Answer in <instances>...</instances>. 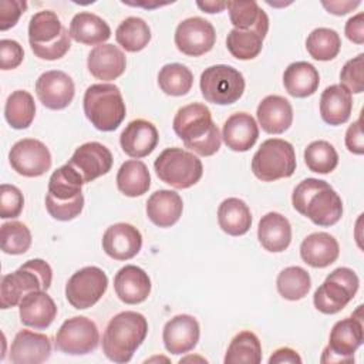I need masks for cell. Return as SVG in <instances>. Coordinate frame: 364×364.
<instances>
[{
  "instance_id": "44dd1931",
  "label": "cell",
  "mask_w": 364,
  "mask_h": 364,
  "mask_svg": "<svg viewBox=\"0 0 364 364\" xmlns=\"http://www.w3.org/2000/svg\"><path fill=\"white\" fill-rule=\"evenodd\" d=\"M51 354L50 337L31 330H20L10 347L9 358L14 364H40Z\"/></svg>"
},
{
  "instance_id": "4dcf8cb0",
  "label": "cell",
  "mask_w": 364,
  "mask_h": 364,
  "mask_svg": "<svg viewBox=\"0 0 364 364\" xmlns=\"http://www.w3.org/2000/svg\"><path fill=\"white\" fill-rule=\"evenodd\" d=\"M353 111V97L340 84L327 87L320 97V115L328 125H341L350 119Z\"/></svg>"
},
{
  "instance_id": "8fae6325",
  "label": "cell",
  "mask_w": 364,
  "mask_h": 364,
  "mask_svg": "<svg viewBox=\"0 0 364 364\" xmlns=\"http://www.w3.org/2000/svg\"><path fill=\"white\" fill-rule=\"evenodd\" d=\"M364 341L363 306L350 317L338 320L328 337V344L323 350L321 363H353L354 353Z\"/></svg>"
},
{
  "instance_id": "cb8c5ba5",
  "label": "cell",
  "mask_w": 364,
  "mask_h": 364,
  "mask_svg": "<svg viewBox=\"0 0 364 364\" xmlns=\"http://www.w3.org/2000/svg\"><path fill=\"white\" fill-rule=\"evenodd\" d=\"M20 320L26 327L34 330L47 328L57 316V306L54 300L44 290L27 293L18 304Z\"/></svg>"
},
{
  "instance_id": "ee69618b",
  "label": "cell",
  "mask_w": 364,
  "mask_h": 364,
  "mask_svg": "<svg viewBox=\"0 0 364 364\" xmlns=\"http://www.w3.org/2000/svg\"><path fill=\"white\" fill-rule=\"evenodd\" d=\"M304 162L311 172L330 173L338 165V154L330 142L318 139L306 146Z\"/></svg>"
},
{
  "instance_id": "ba28073f",
  "label": "cell",
  "mask_w": 364,
  "mask_h": 364,
  "mask_svg": "<svg viewBox=\"0 0 364 364\" xmlns=\"http://www.w3.org/2000/svg\"><path fill=\"white\" fill-rule=\"evenodd\" d=\"M156 176L176 189H188L199 182L203 173L202 161L183 148H166L154 162Z\"/></svg>"
},
{
  "instance_id": "6da1fadb",
  "label": "cell",
  "mask_w": 364,
  "mask_h": 364,
  "mask_svg": "<svg viewBox=\"0 0 364 364\" xmlns=\"http://www.w3.org/2000/svg\"><path fill=\"white\" fill-rule=\"evenodd\" d=\"M172 127L185 146L200 156H210L220 148L222 136L205 104L192 102L181 107Z\"/></svg>"
},
{
  "instance_id": "8d00e7d4",
  "label": "cell",
  "mask_w": 364,
  "mask_h": 364,
  "mask_svg": "<svg viewBox=\"0 0 364 364\" xmlns=\"http://www.w3.org/2000/svg\"><path fill=\"white\" fill-rule=\"evenodd\" d=\"M225 364H259L262 361V344L259 337L243 330L237 333L225 354Z\"/></svg>"
},
{
  "instance_id": "5bb4252c",
  "label": "cell",
  "mask_w": 364,
  "mask_h": 364,
  "mask_svg": "<svg viewBox=\"0 0 364 364\" xmlns=\"http://www.w3.org/2000/svg\"><path fill=\"white\" fill-rule=\"evenodd\" d=\"M100 343L97 324L85 316L65 320L55 334V348L70 355H84L94 351Z\"/></svg>"
},
{
  "instance_id": "8992f818",
  "label": "cell",
  "mask_w": 364,
  "mask_h": 364,
  "mask_svg": "<svg viewBox=\"0 0 364 364\" xmlns=\"http://www.w3.org/2000/svg\"><path fill=\"white\" fill-rule=\"evenodd\" d=\"M82 107L87 119L102 132L117 129L127 114L119 88L108 82L90 85L84 92Z\"/></svg>"
},
{
  "instance_id": "4316f807",
  "label": "cell",
  "mask_w": 364,
  "mask_h": 364,
  "mask_svg": "<svg viewBox=\"0 0 364 364\" xmlns=\"http://www.w3.org/2000/svg\"><path fill=\"white\" fill-rule=\"evenodd\" d=\"M222 138L226 146L232 151L246 152L256 144L259 138L257 122L247 112H236L225 121Z\"/></svg>"
},
{
  "instance_id": "7bdbcfd3",
  "label": "cell",
  "mask_w": 364,
  "mask_h": 364,
  "mask_svg": "<svg viewBox=\"0 0 364 364\" xmlns=\"http://www.w3.org/2000/svg\"><path fill=\"white\" fill-rule=\"evenodd\" d=\"M158 85L166 95L181 97L191 91L193 85V74L183 64H165L158 73Z\"/></svg>"
},
{
  "instance_id": "83f0119b",
  "label": "cell",
  "mask_w": 364,
  "mask_h": 364,
  "mask_svg": "<svg viewBox=\"0 0 364 364\" xmlns=\"http://www.w3.org/2000/svg\"><path fill=\"white\" fill-rule=\"evenodd\" d=\"M340 246L334 236L327 232H314L306 236L300 245V256L311 267L323 269L337 260Z\"/></svg>"
},
{
  "instance_id": "bcb514c9",
  "label": "cell",
  "mask_w": 364,
  "mask_h": 364,
  "mask_svg": "<svg viewBox=\"0 0 364 364\" xmlns=\"http://www.w3.org/2000/svg\"><path fill=\"white\" fill-rule=\"evenodd\" d=\"M364 54L348 60L340 73V85H343L350 94H360L364 90Z\"/></svg>"
},
{
  "instance_id": "836d02e7",
  "label": "cell",
  "mask_w": 364,
  "mask_h": 364,
  "mask_svg": "<svg viewBox=\"0 0 364 364\" xmlns=\"http://www.w3.org/2000/svg\"><path fill=\"white\" fill-rule=\"evenodd\" d=\"M219 228L230 236H242L252 226V213L245 200L228 198L218 208Z\"/></svg>"
},
{
  "instance_id": "d590c367",
  "label": "cell",
  "mask_w": 364,
  "mask_h": 364,
  "mask_svg": "<svg viewBox=\"0 0 364 364\" xmlns=\"http://www.w3.org/2000/svg\"><path fill=\"white\" fill-rule=\"evenodd\" d=\"M226 9L235 28L269 31V17L256 1H226Z\"/></svg>"
},
{
  "instance_id": "ac0fdd59",
  "label": "cell",
  "mask_w": 364,
  "mask_h": 364,
  "mask_svg": "<svg viewBox=\"0 0 364 364\" xmlns=\"http://www.w3.org/2000/svg\"><path fill=\"white\" fill-rule=\"evenodd\" d=\"M36 94L38 101L46 108L64 109L71 104L74 98V81L64 71H46L36 81Z\"/></svg>"
},
{
  "instance_id": "74e56055",
  "label": "cell",
  "mask_w": 364,
  "mask_h": 364,
  "mask_svg": "<svg viewBox=\"0 0 364 364\" xmlns=\"http://www.w3.org/2000/svg\"><path fill=\"white\" fill-rule=\"evenodd\" d=\"M36 115V102L33 95L26 90L13 91L4 105V117L14 129H26L31 125Z\"/></svg>"
},
{
  "instance_id": "5b68a950",
  "label": "cell",
  "mask_w": 364,
  "mask_h": 364,
  "mask_svg": "<svg viewBox=\"0 0 364 364\" xmlns=\"http://www.w3.org/2000/svg\"><path fill=\"white\" fill-rule=\"evenodd\" d=\"M28 43L36 57L54 61L68 53L71 36L57 13L41 10L33 14L28 21Z\"/></svg>"
},
{
  "instance_id": "4fadbf2b",
  "label": "cell",
  "mask_w": 364,
  "mask_h": 364,
  "mask_svg": "<svg viewBox=\"0 0 364 364\" xmlns=\"http://www.w3.org/2000/svg\"><path fill=\"white\" fill-rule=\"evenodd\" d=\"M108 277L97 266H85L68 279L65 284V299L77 310L92 307L107 291Z\"/></svg>"
},
{
  "instance_id": "e575fe53",
  "label": "cell",
  "mask_w": 364,
  "mask_h": 364,
  "mask_svg": "<svg viewBox=\"0 0 364 364\" xmlns=\"http://www.w3.org/2000/svg\"><path fill=\"white\" fill-rule=\"evenodd\" d=\"M117 186L128 198H136L148 192L151 175L148 166L138 159L125 161L117 172Z\"/></svg>"
},
{
  "instance_id": "f546056e",
  "label": "cell",
  "mask_w": 364,
  "mask_h": 364,
  "mask_svg": "<svg viewBox=\"0 0 364 364\" xmlns=\"http://www.w3.org/2000/svg\"><path fill=\"white\" fill-rule=\"evenodd\" d=\"M257 239L272 253L286 250L291 242V226L286 216L279 212H269L259 220Z\"/></svg>"
},
{
  "instance_id": "603a6c76",
  "label": "cell",
  "mask_w": 364,
  "mask_h": 364,
  "mask_svg": "<svg viewBox=\"0 0 364 364\" xmlns=\"http://www.w3.org/2000/svg\"><path fill=\"white\" fill-rule=\"evenodd\" d=\"M151 279L148 273L135 264L121 267L114 277V290L125 304H139L151 293Z\"/></svg>"
},
{
  "instance_id": "c3c4849f",
  "label": "cell",
  "mask_w": 364,
  "mask_h": 364,
  "mask_svg": "<svg viewBox=\"0 0 364 364\" xmlns=\"http://www.w3.org/2000/svg\"><path fill=\"white\" fill-rule=\"evenodd\" d=\"M24 58V50L16 40H0V68L3 71L17 68Z\"/></svg>"
},
{
  "instance_id": "484cf974",
  "label": "cell",
  "mask_w": 364,
  "mask_h": 364,
  "mask_svg": "<svg viewBox=\"0 0 364 364\" xmlns=\"http://www.w3.org/2000/svg\"><path fill=\"white\" fill-rule=\"evenodd\" d=\"M259 125L267 134H283L293 122V108L282 95L264 97L256 109Z\"/></svg>"
},
{
  "instance_id": "db71d44e",
  "label": "cell",
  "mask_w": 364,
  "mask_h": 364,
  "mask_svg": "<svg viewBox=\"0 0 364 364\" xmlns=\"http://www.w3.org/2000/svg\"><path fill=\"white\" fill-rule=\"evenodd\" d=\"M323 7L336 16H344L360 6V1H321Z\"/></svg>"
},
{
  "instance_id": "2e32d148",
  "label": "cell",
  "mask_w": 364,
  "mask_h": 364,
  "mask_svg": "<svg viewBox=\"0 0 364 364\" xmlns=\"http://www.w3.org/2000/svg\"><path fill=\"white\" fill-rule=\"evenodd\" d=\"M173 40L176 48L182 54L199 57L213 48L216 31L208 20L202 17H189L178 24Z\"/></svg>"
},
{
  "instance_id": "681fc988",
  "label": "cell",
  "mask_w": 364,
  "mask_h": 364,
  "mask_svg": "<svg viewBox=\"0 0 364 364\" xmlns=\"http://www.w3.org/2000/svg\"><path fill=\"white\" fill-rule=\"evenodd\" d=\"M27 3L21 0H0V30L6 31L14 27L26 11Z\"/></svg>"
},
{
  "instance_id": "e0dca14e",
  "label": "cell",
  "mask_w": 364,
  "mask_h": 364,
  "mask_svg": "<svg viewBox=\"0 0 364 364\" xmlns=\"http://www.w3.org/2000/svg\"><path fill=\"white\" fill-rule=\"evenodd\" d=\"M112 162L111 151L105 145L91 141L80 145L67 164L80 173L84 183H88L107 175L112 168Z\"/></svg>"
},
{
  "instance_id": "1f68e13d",
  "label": "cell",
  "mask_w": 364,
  "mask_h": 364,
  "mask_svg": "<svg viewBox=\"0 0 364 364\" xmlns=\"http://www.w3.org/2000/svg\"><path fill=\"white\" fill-rule=\"evenodd\" d=\"M70 36L77 43L97 47L111 37V28L100 16L90 11H80L71 18Z\"/></svg>"
},
{
  "instance_id": "b9f144b4",
  "label": "cell",
  "mask_w": 364,
  "mask_h": 364,
  "mask_svg": "<svg viewBox=\"0 0 364 364\" xmlns=\"http://www.w3.org/2000/svg\"><path fill=\"white\" fill-rule=\"evenodd\" d=\"M306 48L310 57L317 61H330L336 58L341 48V38L333 28H314L306 38Z\"/></svg>"
},
{
  "instance_id": "9a60e30c",
  "label": "cell",
  "mask_w": 364,
  "mask_h": 364,
  "mask_svg": "<svg viewBox=\"0 0 364 364\" xmlns=\"http://www.w3.org/2000/svg\"><path fill=\"white\" fill-rule=\"evenodd\" d=\"M9 161L11 168L26 178L44 175L53 164L51 154L46 144L34 138L17 141L9 152Z\"/></svg>"
},
{
  "instance_id": "7c38bea8",
  "label": "cell",
  "mask_w": 364,
  "mask_h": 364,
  "mask_svg": "<svg viewBox=\"0 0 364 364\" xmlns=\"http://www.w3.org/2000/svg\"><path fill=\"white\" fill-rule=\"evenodd\" d=\"M199 87L203 98L216 105H230L245 92L243 74L232 65L216 64L200 74Z\"/></svg>"
},
{
  "instance_id": "7402d4cb",
  "label": "cell",
  "mask_w": 364,
  "mask_h": 364,
  "mask_svg": "<svg viewBox=\"0 0 364 364\" xmlns=\"http://www.w3.org/2000/svg\"><path fill=\"white\" fill-rule=\"evenodd\" d=\"M159 141L158 129L155 125L146 119L138 118L122 129L119 135V144L122 151L135 159L148 156L154 152Z\"/></svg>"
},
{
  "instance_id": "d6986e66",
  "label": "cell",
  "mask_w": 364,
  "mask_h": 364,
  "mask_svg": "<svg viewBox=\"0 0 364 364\" xmlns=\"http://www.w3.org/2000/svg\"><path fill=\"white\" fill-rule=\"evenodd\" d=\"M199 336L200 327L198 320L191 314H178L165 323L162 341L168 353L178 355L193 350Z\"/></svg>"
},
{
  "instance_id": "11a10c76",
  "label": "cell",
  "mask_w": 364,
  "mask_h": 364,
  "mask_svg": "<svg viewBox=\"0 0 364 364\" xmlns=\"http://www.w3.org/2000/svg\"><path fill=\"white\" fill-rule=\"evenodd\" d=\"M196 6L206 13H220L226 9V1H196Z\"/></svg>"
},
{
  "instance_id": "3957f363",
  "label": "cell",
  "mask_w": 364,
  "mask_h": 364,
  "mask_svg": "<svg viewBox=\"0 0 364 364\" xmlns=\"http://www.w3.org/2000/svg\"><path fill=\"white\" fill-rule=\"evenodd\" d=\"M148 334V321L144 314L125 310L115 314L102 334V351L114 363H128Z\"/></svg>"
},
{
  "instance_id": "f6af8a7d",
  "label": "cell",
  "mask_w": 364,
  "mask_h": 364,
  "mask_svg": "<svg viewBox=\"0 0 364 364\" xmlns=\"http://www.w3.org/2000/svg\"><path fill=\"white\" fill-rule=\"evenodd\" d=\"M0 246L7 255H23L31 246L30 229L18 220L6 222L0 228Z\"/></svg>"
},
{
  "instance_id": "ab89813d",
  "label": "cell",
  "mask_w": 364,
  "mask_h": 364,
  "mask_svg": "<svg viewBox=\"0 0 364 364\" xmlns=\"http://www.w3.org/2000/svg\"><path fill=\"white\" fill-rule=\"evenodd\" d=\"M267 33L252 28L237 30L232 28L226 37V47L229 53L237 60H252L259 55L263 47V40Z\"/></svg>"
},
{
  "instance_id": "ffe728a7",
  "label": "cell",
  "mask_w": 364,
  "mask_h": 364,
  "mask_svg": "<svg viewBox=\"0 0 364 364\" xmlns=\"http://www.w3.org/2000/svg\"><path fill=\"white\" fill-rule=\"evenodd\" d=\"M142 247V235L131 223H114L102 235V249L114 260H129Z\"/></svg>"
},
{
  "instance_id": "52a82bcc",
  "label": "cell",
  "mask_w": 364,
  "mask_h": 364,
  "mask_svg": "<svg viewBox=\"0 0 364 364\" xmlns=\"http://www.w3.org/2000/svg\"><path fill=\"white\" fill-rule=\"evenodd\" d=\"M53 270L43 259H30L17 270L1 277L0 307L10 309L20 304L21 299L36 290L47 291L51 286Z\"/></svg>"
},
{
  "instance_id": "f907efd6",
  "label": "cell",
  "mask_w": 364,
  "mask_h": 364,
  "mask_svg": "<svg viewBox=\"0 0 364 364\" xmlns=\"http://www.w3.org/2000/svg\"><path fill=\"white\" fill-rule=\"evenodd\" d=\"M346 146L351 154L363 155L364 154V136L361 131V118L354 121L346 132Z\"/></svg>"
},
{
  "instance_id": "30bf717a",
  "label": "cell",
  "mask_w": 364,
  "mask_h": 364,
  "mask_svg": "<svg viewBox=\"0 0 364 364\" xmlns=\"http://www.w3.org/2000/svg\"><path fill=\"white\" fill-rule=\"evenodd\" d=\"M358 286L360 279L353 269L337 267L316 289L314 307L323 314H336L354 299Z\"/></svg>"
},
{
  "instance_id": "816d5d0a",
  "label": "cell",
  "mask_w": 364,
  "mask_h": 364,
  "mask_svg": "<svg viewBox=\"0 0 364 364\" xmlns=\"http://www.w3.org/2000/svg\"><path fill=\"white\" fill-rule=\"evenodd\" d=\"M344 33L350 41L355 44H363L364 43V14L358 13L351 18H348L344 27Z\"/></svg>"
},
{
  "instance_id": "60d3db41",
  "label": "cell",
  "mask_w": 364,
  "mask_h": 364,
  "mask_svg": "<svg viewBox=\"0 0 364 364\" xmlns=\"http://www.w3.org/2000/svg\"><path fill=\"white\" fill-rule=\"evenodd\" d=\"M276 287L283 299L296 301L307 296L311 287V279L303 267L289 266L279 273Z\"/></svg>"
},
{
  "instance_id": "7a4b0ae2",
  "label": "cell",
  "mask_w": 364,
  "mask_h": 364,
  "mask_svg": "<svg viewBox=\"0 0 364 364\" xmlns=\"http://www.w3.org/2000/svg\"><path fill=\"white\" fill-rule=\"evenodd\" d=\"M293 208L317 226H333L343 216V200L326 181L303 179L291 193Z\"/></svg>"
},
{
  "instance_id": "f1b7e54d",
  "label": "cell",
  "mask_w": 364,
  "mask_h": 364,
  "mask_svg": "<svg viewBox=\"0 0 364 364\" xmlns=\"http://www.w3.org/2000/svg\"><path fill=\"white\" fill-rule=\"evenodd\" d=\"M182 198L175 191H155L146 200V216L159 228H171L175 225L182 216Z\"/></svg>"
},
{
  "instance_id": "d6a6232c",
  "label": "cell",
  "mask_w": 364,
  "mask_h": 364,
  "mask_svg": "<svg viewBox=\"0 0 364 364\" xmlns=\"http://www.w3.org/2000/svg\"><path fill=\"white\" fill-rule=\"evenodd\" d=\"M320 84L317 68L307 61H296L287 65L283 73V85L289 95L306 98L313 95Z\"/></svg>"
},
{
  "instance_id": "277c9868",
  "label": "cell",
  "mask_w": 364,
  "mask_h": 364,
  "mask_svg": "<svg viewBox=\"0 0 364 364\" xmlns=\"http://www.w3.org/2000/svg\"><path fill=\"white\" fill-rule=\"evenodd\" d=\"M84 185L80 173L68 164L57 168L48 179L46 209L51 218L68 222L80 216L84 209Z\"/></svg>"
},
{
  "instance_id": "f5cc1de1",
  "label": "cell",
  "mask_w": 364,
  "mask_h": 364,
  "mask_svg": "<svg viewBox=\"0 0 364 364\" xmlns=\"http://www.w3.org/2000/svg\"><path fill=\"white\" fill-rule=\"evenodd\" d=\"M282 363H291V364H300L301 357L297 354L296 350L290 347H282L277 348L269 358V364H282Z\"/></svg>"
},
{
  "instance_id": "f35d334b",
  "label": "cell",
  "mask_w": 364,
  "mask_h": 364,
  "mask_svg": "<svg viewBox=\"0 0 364 364\" xmlns=\"http://www.w3.org/2000/svg\"><path fill=\"white\" fill-rule=\"evenodd\" d=\"M115 40L125 51L138 53L151 41V28L141 17H127L117 27Z\"/></svg>"
},
{
  "instance_id": "7dc6e473",
  "label": "cell",
  "mask_w": 364,
  "mask_h": 364,
  "mask_svg": "<svg viewBox=\"0 0 364 364\" xmlns=\"http://www.w3.org/2000/svg\"><path fill=\"white\" fill-rule=\"evenodd\" d=\"M24 206V196L21 191L9 183L0 186V218L13 219L20 216Z\"/></svg>"
},
{
  "instance_id": "9c48e42d",
  "label": "cell",
  "mask_w": 364,
  "mask_h": 364,
  "mask_svg": "<svg viewBox=\"0 0 364 364\" xmlns=\"http://www.w3.org/2000/svg\"><path fill=\"white\" fill-rule=\"evenodd\" d=\"M296 154L289 141L270 138L262 142L252 158V172L263 182L289 178L296 171Z\"/></svg>"
},
{
  "instance_id": "d4e9b609",
  "label": "cell",
  "mask_w": 364,
  "mask_h": 364,
  "mask_svg": "<svg viewBox=\"0 0 364 364\" xmlns=\"http://www.w3.org/2000/svg\"><path fill=\"white\" fill-rule=\"evenodd\" d=\"M87 67L91 75L97 80L112 81L124 74L127 68V58L117 46L104 43L90 51Z\"/></svg>"
}]
</instances>
